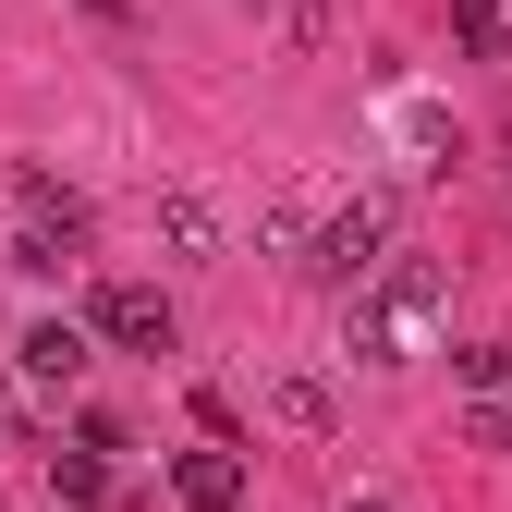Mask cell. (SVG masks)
<instances>
[{
    "instance_id": "3957f363",
    "label": "cell",
    "mask_w": 512,
    "mask_h": 512,
    "mask_svg": "<svg viewBox=\"0 0 512 512\" xmlns=\"http://www.w3.org/2000/svg\"><path fill=\"white\" fill-rule=\"evenodd\" d=\"M86 330H98V342H122V354H171V342H183V317H171V293H159V281H98Z\"/></svg>"
},
{
    "instance_id": "4fadbf2b",
    "label": "cell",
    "mask_w": 512,
    "mask_h": 512,
    "mask_svg": "<svg viewBox=\"0 0 512 512\" xmlns=\"http://www.w3.org/2000/svg\"><path fill=\"white\" fill-rule=\"evenodd\" d=\"M0 452H13V439H0Z\"/></svg>"
},
{
    "instance_id": "277c9868",
    "label": "cell",
    "mask_w": 512,
    "mask_h": 512,
    "mask_svg": "<svg viewBox=\"0 0 512 512\" xmlns=\"http://www.w3.org/2000/svg\"><path fill=\"white\" fill-rule=\"evenodd\" d=\"M171 500H183V512H244V452H232V439L171 452Z\"/></svg>"
},
{
    "instance_id": "9c48e42d",
    "label": "cell",
    "mask_w": 512,
    "mask_h": 512,
    "mask_svg": "<svg viewBox=\"0 0 512 512\" xmlns=\"http://www.w3.org/2000/svg\"><path fill=\"white\" fill-rule=\"evenodd\" d=\"M269 403H281V427H330V415H342V403H330V378H281Z\"/></svg>"
},
{
    "instance_id": "5b68a950",
    "label": "cell",
    "mask_w": 512,
    "mask_h": 512,
    "mask_svg": "<svg viewBox=\"0 0 512 512\" xmlns=\"http://www.w3.org/2000/svg\"><path fill=\"white\" fill-rule=\"evenodd\" d=\"M13 366L37 378V391H74V378H86V330H74V317H37V330L13 342Z\"/></svg>"
},
{
    "instance_id": "8fae6325",
    "label": "cell",
    "mask_w": 512,
    "mask_h": 512,
    "mask_svg": "<svg viewBox=\"0 0 512 512\" xmlns=\"http://www.w3.org/2000/svg\"><path fill=\"white\" fill-rule=\"evenodd\" d=\"M464 366V391H512V342H476V354H452Z\"/></svg>"
},
{
    "instance_id": "30bf717a",
    "label": "cell",
    "mask_w": 512,
    "mask_h": 512,
    "mask_svg": "<svg viewBox=\"0 0 512 512\" xmlns=\"http://www.w3.org/2000/svg\"><path fill=\"white\" fill-rule=\"evenodd\" d=\"M49 476H61V500H98V488H110V452L74 439V452H49Z\"/></svg>"
},
{
    "instance_id": "ba28073f",
    "label": "cell",
    "mask_w": 512,
    "mask_h": 512,
    "mask_svg": "<svg viewBox=\"0 0 512 512\" xmlns=\"http://www.w3.org/2000/svg\"><path fill=\"white\" fill-rule=\"evenodd\" d=\"M74 244H86V232H49V220H25V232H13V269H37V281H49V269H74Z\"/></svg>"
},
{
    "instance_id": "52a82bcc",
    "label": "cell",
    "mask_w": 512,
    "mask_h": 512,
    "mask_svg": "<svg viewBox=\"0 0 512 512\" xmlns=\"http://www.w3.org/2000/svg\"><path fill=\"white\" fill-rule=\"evenodd\" d=\"M452 49L464 61H500L512 49V13H500V0H452Z\"/></svg>"
},
{
    "instance_id": "6da1fadb",
    "label": "cell",
    "mask_w": 512,
    "mask_h": 512,
    "mask_svg": "<svg viewBox=\"0 0 512 512\" xmlns=\"http://www.w3.org/2000/svg\"><path fill=\"white\" fill-rule=\"evenodd\" d=\"M439 317V256H391V269H378V293L342 317V354H366V366H391L415 330Z\"/></svg>"
},
{
    "instance_id": "7c38bea8",
    "label": "cell",
    "mask_w": 512,
    "mask_h": 512,
    "mask_svg": "<svg viewBox=\"0 0 512 512\" xmlns=\"http://www.w3.org/2000/svg\"><path fill=\"white\" fill-rule=\"evenodd\" d=\"M354 512H391V500H354Z\"/></svg>"
},
{
    "instance_id": "8992f818",
    "label": "cell",
    "mask_w": 512,
    "mask_h": 512,
    "mask_svg": "<svg viewBox=\"0 0 512 512\" xmlns=\"http://www.w3.org/2000/svg\"><path fill=\"white\" fill-rule=\"evenodd\" d=\"M159 244H171V256H220V208L196 196V183H171V196H159Z\"/></svg>"
},
{
    "instance_id": "7a4b0ae2",
    "label": "cell",
    "mask_w": 512,
    "mask_h": 512,
    "mask_svg": "<svg viewBox=\"0 0 512 512\" xmlns=\"http://www.w3.org/2000/svg\"><path fill=\"white\" fill-rule=\"evenodd\" d=\"M305 269L317 281H378V269H391V196H354V208H330V220H317V244H305Z\"/></svg>"
}]
</instances>
